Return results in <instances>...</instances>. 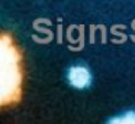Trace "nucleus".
<instances>
[{
	"label": "nucleus",
	"mask_w": 135,
	"mask_h": 124,
	"mask_svg": "<svg viewBox=\"0 0 135 124\" xmlns=\"http://www.w3.org/2000/svg\"><path fill=\"white\" fill-rule=\"evenodd\" d=\"M108 124H135V111H128L122 117H115Z\"/></svg>",
	"instance_id": "7ed1b4c3"
},
{
	"label": "nucleus",
	"mask_w": 135,
	"mask_h": 124,
	"mask_svg": "<svg viewBox=\"0 0 135 124\" xmlns=\"http://www.w3.org/2000/svg\"><path fill=\"white\" fill-rule=\"evenodd\" d=\"M22 53L9 33H0V108L22 98Z\"/></svg>",
	"instance_id": "f257e3e1"
},
{
	"label": "nucleus",
	"mask_w": 135,
	"mask_h": 124,
	"mask_svg": "<svg viewBox=\"0 0 135 124\" xmlns=\"http://www.w3.org/2000/svg\"><path fill=\"white\" fill-rule=\"evenodd\" d=\"M68 82L74 87V88H87L91 84V75L87 68L84 66H73L68 71Z\"/></svg>",
	"instance_id": "f03ea898"
}]
</instances>
